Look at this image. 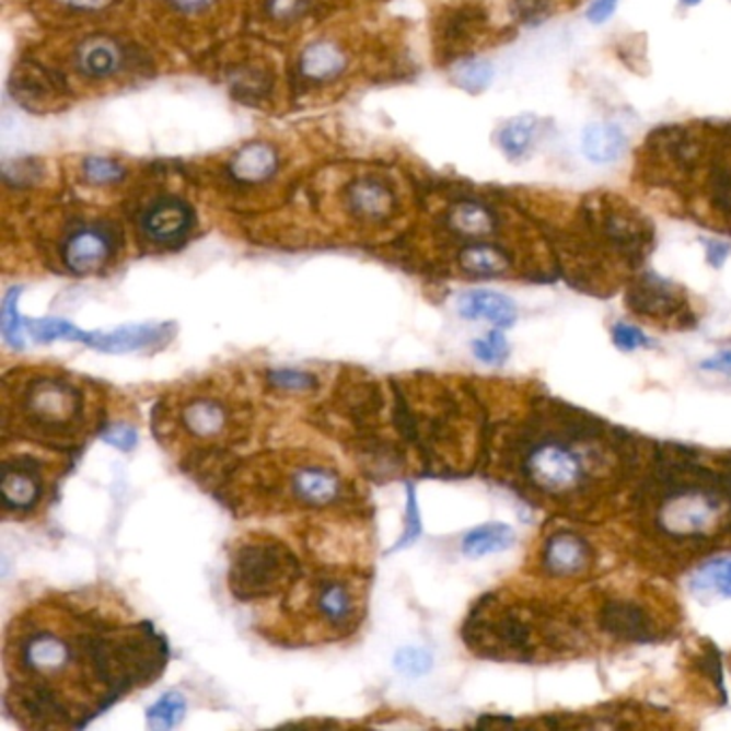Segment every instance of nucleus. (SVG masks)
Returning <instances> with one entry per match:
<instances>
[{
  "instance_id": "obj_1",
  "label": "nucleus",
  "mask_w": 731,
  "mask_h": 731,
  "mask_svg": "<svg viewBox=\"0 0 731 731\" xmlns=\"http://www.w3.org/2000/svg\"><path fill=\"white\" fill-rule=\"evenodd\" d=\"M56 618L60 628L48 627L44 614H28L7 635V701H15V715L28 719V728H60L69 680H89L109 706L165 665V646L151 627H114L80 610H69V628H62L60 610Z\"/></svg>"
},
{
  "instance_id": "obj_2",
  "label": "nucleus",
  "mask_w": 731,
  "mask_h": 731,
  "mask_svg": "<svg viewBox=\"0 0 731 731\" xmlns=\"http://www.w3.org/2000/svg\"><path fill=\"white\" fill-rule=\"evenodd\" d=\"M4 422L31 440L69 446L86 433V395L71 375L33 371L15 388L4 384Z\"/></svg>"
},
{
  "instance_id": "obj_3",
  "label": "nucleus",
  "mask_w": 731,
  "mask_h": 731,
  "mask_svg": "<svg viewBox=\"0 0 731 731\" xmlns=\"http://www.w3.org/2000/svg\"><path fill=\"white\" fill-rule=\"evenodd\" d=\"M299 577V560L292 549L268 536L254 534L232 552L228 583L239 601H260L290 588Z\"/></svg>"
},
{
  "instance_id": "obj_4",
  "label": "nucleus",
  "mask_w": 731,
  "mask_h": 731,
  "mask_svg": "<svg viewBox=\"0 0 731 731\" xmlns=\"http://www.w3.org/2000/svg\"><path fill=\"white\" fill-rule=\"evenodd\" d=\"M596 627L623 643H652L663 637L657 607L637 594L607 596L596 612Z\"/></svg>"
},
{
  "instance_id": "obj_5",
  "label": "nucleus",
  "mask_w": 731,
  "mask_h": 731,
  "mask_svg": "<svg viewBox=\"0 0 731 731\" xmlns=\"http://www.w3.org/2000/svg\"><path fill=\"white\" fill-rule=\"evenodd\" d=\"M361 599V583L352 581L350 577H320L312 585V601L317 620L322 623V627L337 635L357 630L363 616Z\"/></svg>"
},
{
  "instance_id": "obj_6",
  "label": "nucleus",
  "mask_w": 731,
  "mask_h": 731,
  "mask_svg": "<svg viewBox=\"0 0 731 731\" xmlns=\"http://www.w3.org/2000/svg\"><path fill=\"white\" fill-rule=\"evenodd\" d=\"M627 305L635 314L652 322H668L672 326L695 324L688 301L678 286L652 272L639 275L628 286Z\"/></svg>"
},
{
  "instance_id": "obj_7",
  "label": "nucleus",
  "mask_w": 731,
  "mask_h": 731,
  "mask_svg": "<svg viewBox=\"0 0 731 731\" xmlns=\"http://www.w3.org/2000/svg\"><path fill=\"white\" fill-rule=\"evenodd\" d=\"M538 560L543 573L549 577H581L592 569L594 549L579 532L571 527H558L545 538Z\"/></svg>"
},
{
  "instance_id": "obj_8",
  "label": "nucleus",
  "mask_w": 731,
  "mask_h": 731,
  "mask_svg": "<svg viewBox=\"0 0 731 731\" xmlns=\"http://www.w3.org/2000/svg\"><path fill=\"white\" fill-rule=\"evenodd\" d=\"M2 507L7 513H28L44 498L42 464L33 457H15L2 462L0 478Z\"/></svg>"
},
{
  "instance_id": "obj_9",
  "label": "nucleus",
  "mask_w": 731,
  "mask_h": 731,
  "mask_svg": "<svg viewBox=\"0 0 731 731\" xmlns=\"http://www.w3.org/2000/svg\"><path fill=\"white\" fill-rule=\"evenodd\" d=\"M181 427L192 440L198 442H217L230 438L234 433V417L230 406L217 397L198 393L181 408Z\"/></svg>"
},
{
  "instance_id": "obj_10",
  "label": "nucleus",
  "mask_w": 731,
  "mask_h": 731,
  "mask_svg": "<svg viewBox=\"0 0 731 731\" xmlns=\"http://www.w3.org/2000/svg\"><path fill=\"white\" fill-rule=\"evenodd\" d=\"M288 489L294 502L312 509H324L344 498L346 483L339 472L320 462H305L290 472Z\"/></svg>"
},
{
  "instance_id": "obj_11",
  "label": "nucleus",
  "mask_w": 731,
  "mask_h": 731,
  "mask_svg": "<svg viewBox=\"0 0 731 731\" xmlns=\"http://www.w3.org/2000/svg\"><path fill=\"white\" fill-rule=\"evenodd\" d=\"M172 337L170 324H136V326H123L114 328L109 333H84L82 344H89L95 350L109 352V355H123V352H136V350H151L159 348Z\"/></svg>"
},
{
  "instance_id": "obj_12",
  "label": "nucleus",
  "mask_w": 731,
  "mask_h": 731,
  "mask_svg": "<svg viewBox=\"0 0 731 731\" xmlns=\"http://www.w3.org/2000/svg\"><path fill=\"white\" fill-rule=\"evenodd\" d=\"M112 256V239L100 228H82L69 236L62 247L65 266L76 275H89L104 266Z\"/></svg>"
},
{
  "instance_id": "obj_13",
  "label": "nucleus",
  "mask_w": 731,
  "mask_h": 731,
  "mask_svg": "<svg viewBox=\"0 0 731 731\" xmlns=\"http://www.w3.org/2000/svg\"><path fill=\"white\" fill-rule=\"evenodd\" d=\"M457 308L466 320L483 317L491 322L496 328H509L518 320L515 303L509 297L491 290H472L462 294Z\"/></svg>"
},
{
  "instance_id": "obj_14",
  "label": "nucleus",
  "mask_w": 731,
  "mask_h": 731,
  "mask_svg": "<svg viewBox=\"0 0 731 731\" xmlns=\"http://www.w3.org/2000/svg\"><path fill=\"white\" fill-rule=\"evenodd\" d=\"M192 225V212L178 200H163L142 217V230L158 243L181 241Z\"/></svg>"
},
{
  "instance_id": "obj_15",
  "label": "nucleus",
  "mask_w": 731,
  "mask_h": 731,
  "mask_svg": "<svg viewBox=\"0 0 731 731\" xmlns=\"http://www.w3.org/2000/svg\"><path fill=\"white\" fill-rule=\"evenodd\" d=\"M460 266L466 275L487 279V277H504L507 272H511L513 260L507 252H502L496 245L474 243L462 250Z\"/></svg>"
},
{
  "instance_id": "obj_16",
  "label": "nucleus",
  "mask_w": 731,
  "mask_h": 731,
  "mask_svg": "<svg viewBox=\"0 0 731 731\" xmlns=\"http://www.w3.org/2000/svg\"><path fill=\"white\" fill-rule=\"evenodd\" d=\"M581 149L585 158L594 163H612L625 153L627 149V138L616 125H590L583 131L581 138Z\"/></svg>"
},
{
  "instance_id": "obj_17",
  "label": "nucleus",
  "mask_w": 731,
  "mask_h": 731,
  "mask_svg": "<svg viewBox=\"0 0 731 731\" xmlns=\"http://www.w3.org/2000/svg\"><path fill=\"white\" fill-rule=\"evenodd\" d=\"M515 538H518V534L511 525H507V523H485V525L474 527L464 536L462 549L471 558H480V556L507 552L509 547H513Z\"/></svg>"
},
{
  "instance_id": "obj_18",
  "label": "nucleus",
  "mask_w": 731,
  "mask_h": 731,
  "mask_svg": "<svg viewBox=\"0 0 731 731\" xmlns=\"http://www.w3.org/2000/svg\"><path fill=\"white\" fill-rule=\"evenodd\" d=\"M348 205L359 217L378 221V219H384L393 212V196L378 181L366 178V181H359L350 189Z\"/></svg>"
},
{
  "instance_id": "obj_19",
  "label": "nucleus",
  "mask_w": 731,
  "mask_h": 731,
  "mask_svg": "<svg viewBox=\"0 0 731 731\" xmlns=\"http://www.w3.org/2000/svg\"><path fill=\"white\" fill-rule=\"evenodd\" d=\"M78 67L91 78H107L120 67V50L109 39L93 37L80 46Z\"/></svg>"
},
{
  "instance_id": "obj_20",
  "label": "nucleus",
  "mask_w": 731,
  "mask_h": 731,
  "mask_svg": "<svg viewBox=\"0 0 731 731\" xmlns=\"http://www.w3.org/2000/svg\"><path fill=\"white\" fill-rule=\"evenodd\" d=\"M449 225L460 236L483 239L496 230V217L478 202H460L449 212Z\"/></svg>"
},
{
  "instance_id": "obj_21",
  "label": "nucleus",
  "mask_w": 731,
  "mask_h": 731,
  "mask_svg": "<svg viewBox=\"0 0 731 731\" xmlns=\"http://www.w3.org/2000/svg\"><path fill=\"white\" fill-rule=\"evenodd\" d=\"M277 167V155L268 144L254 142L245 147L234 161H232V174L245 183H258L268 178Z\"/></svg>"
},
{
  "instance_id": "obj_22",
  "label": "nucleus",
  "mask_w": 731,
  "mask_h": 731,
  "mask_svg": "<svg viewBox=\"0 0 731 731\" xmlns=\"http://www.w3.org/2000/svg\"><path fill=\"white\" fill-rule=\"evenodd\" d=\"M344 65L346 56L330 42H317L301 58V71L312 80H330L344 71Z\"/></svg>"
},
{
  "instance_id": "obj_23",
  "label": "nucleus",
  "mask_w": 731,
  "mask_h": 731,
  "mask_svg": "<svg viewBox=\"0 0 731 731\" xmlns=\"http://www.w3.org/2000/svg\"><path fill=\"white\" fill-rule=\"evenodd\" d=\"M693 590L697 594H708V596H731V560L730 558H719L710 560L699 571L693 575L691 581Z\"/></svg>"
},
{
  "instance_id": "obj_24",
  "label": "nucleus",
  "mask_w": 731,
  "mask_h": 731,
  "mask_svg": "<svg viewBox=\"0 0 731 731\" xmlns=\"http://www.w3.org/2000/svg\"><path fill=\"white\" fill-rule=\"evenodd\" d=\"M26 330L42 344H50L56 339H69V341H82L84 330L73 326L67 320L58 317H44V320H24Z\"/></svg>"
},
{
  "instance_id": "obj_25",
  "label": "nucleus",
  "mask_w": 731,
  "mask_h": 731,
  "mask_svg": "<svg viewBox=\"0 0 731 731\" xmlns=\"http://www.w3.org/2000/svg\"><path fill=\"white\" fill-rule=\"evenodd\" d=\"M185 699L181 693H165L158 704L149 710V728L153 730H172L176 728L185 717Z\"/></svg>"
},
{
  "instance_id": "obj_26",
  "label": "nucleus",
  "mask_w": 731,
  "mask_h": 731,
  "mask_svg": "<svg viewBox=\"0 0 731 731\" xmlns=\"http://www.w3.org/2000/svg\"><path fill=\"white\" fill-rule=\"evenodd\" d=\"M20 292H22L20 288L9 290L7 297H4V303H2V335H4V341L15 350L24 348V337H22L24 320L20 317V312H18Z\"/></svg>"
},
{
  "instance_id": "obj_27",
  "label": "nucleus",
  "mask_w": 731,
  "mask_h": 731,
  "mask_svg": "<svg viewBox=\"0 0 731 731\" xmlns=\"http://www.w3.org/2000/svg\"><path fill=\"white\" fill-rule=\"evenodd\" d=\"M509 341L507 337L496 328L489 330L485 337L472 341V352L478 361L487 363V366H502L509 359Z\"/></svg>"
},
{
  "instance_id": "obj_28",
  "label": "nucleus",
  "mask_w": 731,
  "mask_h": 731,
  "mask_svg": "<svg viewBox=\"0 0 731 731\" xmlns=\"http://www.w3.org/2000/svg\"><path fill=\"white\" fill-rule=\"evenodd\" d=\"M532 134H534V120L532 118H518V120L509 123L502 129V136H500V144H502L504 153L511 155V158H522L523 153L527 151V147L532 144Z\"/></svg>"
},
{
  "instance_id": "obj_29",
  "label": "nucleus",
  "mask_w": 731,
  "mask_h": 731,
  "mask_svg": "<svg viewBox=\"0 0 731 731\" xmlns=\"http://www.w3.org/2000/svg\"><path fill=\"white\" fill-rule=\"evenodd\" d=\"M268 382L286 393H308L317 386L314 373L299 369H272L268 371Z\"/></svg>"
},
{
  "instance_id": "obj_30",
  "label": "nucleus",
  "mask_w": 731,
  "mask_h": 731,
  "mask_svg": "<svg viewBox=\"0 0 731 731\" xmlns=\"http://www.w3.org/2000/svg\"><path fill=\"white\" fill-rule=\"evenodd\" d=\"M455 80L466 91H483L491 80V67L485 60H468L455 71Z\"/></svg>"
},
{
  "instance_id": "obj_31",
  "label": "nucleus",
  "mask_w": 731,
  "mask_h": 731,
  "mask_svg": "<svg viewBox=\"0 0 731 731\" xmlns=\"http://www.w3.org/2000/svg\"><path fill=\"white\" fill-rule=\"evenodd\" d=\"M395 668L406 676H422L431 670V654L420 648H404L395 657Z\"/></svg>"
},
{
  "instance_id": "obj_32",
  "label": "nucleus",
  "mask_w": 731,
  "mask_h": 731,
  "mask_svg": "<svg viewBox=\"0 0 731 731\" xmlns=\"http://www.w3.org/2000/svg\"><path fill=\"white\" fill-rule=\"evenodd\" d=\"M84 174L89 181L104 185V183L118 181L123 176V167L114 163L112 159L89 158L84 161Z\"/></svg>"
},
{
  "instance_id": "obj_33",
  "label": "nucleus",
  "mask_w": 731,
  "mask_h": 731,
  "mask_svg": "<svg viewBox=\"0 0 731 731\" xmlns=\"http://www.w3.org/2000/svg\"><path fill=\"white\" fill-rule=\"evenodd\" d=\"M612 339L623 352H633L639 348H650V339L633 324L620 322L612 328Z\"/></svg>"
},
{
  "instance_id": "obj_34",
  "label": "nucleus",
  "mask_w": 731,
  "mask_h": 731,
  "mask_svg": "<svg viewBox=\"0 0 731 731\" xmlns=\"http://www.w3.org/2000/svg\"><path fill=\"white\" fill-rule=\"evenodd\" d=\"M420 534V515H418L417 507V491L413 485H408V515H406V532L404 536L399 538V543L393 547L395 549H404L408 547L413 541H417V536Z\"/></svg>"
},
{
  "instance_id": "obj_35",
  "label": "nucleus",
  "mask_w": 731,
  "mask_h": 731,
  "mask_svg": "<svg viewBox=\"0 0 731 731\" xmlns=\"http://www.w3.org/2000/svg\"><path fill=\"white\" fill-rule=\"evenodd\" d=\"M104 440L120 451H131L138 444V431L127 425H114L104 431Z\"/></svg>"
},
{
  "instance_id": "obj_36",
  "label": "nucleus",
  "mask_w": 731,
  "mask_h": 731,
  "mask_svg": "<svg viewBox=\"0 0 731 731\" xmlns=\"http://www.w3.org/2000/svg\"><path fill=\"white\" fill-rule=\"evenodd\" d=\"M552 9V0H515L513 11L522 22H541Z\"/></svg>"
},
{
  "instance_id": "obj_37",
  "label": "nucleus",
  "mask_w": 731,
  "mask_h": 731,
  "mask_svg": "<svg viewBox=\"0 0 731 731\" xmlns=\"http://www.w3.org/2000/svg\"><path fill=\"white\" fill-rule=\"evenodd\" d=\"M303 9V0H268V11L277 20L297 18Z\"/></svg>"
},
{
  "instance_id": "obj_38",
  "label": "nucleus",
  "mask_w": 731,
  "mask_h": 731,
  "mask_svg": "<svg viewBox=\"0 0 731 731\" xmlns=\"http://www.w3.org/2000/svg\"><path fill=\"white\" fill-rule=\"evenodd\" d=\"M618 7V0H594L588 9V18L594 22V24H601L605 20H610L614 15Z\"/></svg>"
},
{
  "instance_id": "obj_39",
  "label": "nucleus",
  "mask_w": 731,
  "mask_h": 731,
  "mask_svg": "<svg viewBox=\"0 0 731 731\" xmlns=\"http://www.w3.org/2000/svg\"><path fill=\"white\" fill-rule=\"evenodd\" d=\"M701 367L708 369V371H719V373L730 375L731 378V352H721V355H717L715 359L704 361Z\"/></svg>"
},
{
  "instance_id": "obj_40",
  "label": "nucleus",
  "mask_w": 731,
  "mask_h": 731,
  "mask_svg": "<svg viewBox=\"0 0 731 731\" xmlns=\"http://www.w3.org/2000/svg\"><path fill=\"white\" fill-rule=\"evenodd\" d=\"M728 254H730V247H728V245L712 243V245L708 247V258H710V264H715V266H721L723 260L728 258Z\"/></svg>"
},
{
  "instance_id": "obj_41",
  "label": "nucleus",
  "mask_w": 731,
  "mask_h": 731,
  "mask_svg": "<svg viewBox=\"0 0 731 731\" xmlns=\"http://www.w3.org/2000/svg\"><path fill=\"white\" fill-rule=\"evenodd\" d=\"M67 2L80 9H102L109 0H67Z\"/></svg>"
},
{
  "instance_id": "obj_42",
  "label": "nucleus",
  "mask_w": 731,
  "mask_h": 731,
  "mask_svg": "<svg viewBox=\"0 0 731 731\" xmlns=\"http://www.w3.org/2000/svg\"><path fill=\"white\" fill-rule=\"evenodd\" d=\"M176 7H183V9H200L205 4H209L210 0H172Z\"/></svg>"
},
{
  "instance_id": "obj_43",
  "label": "nucleus",
  "mask_w": 731,
  "mask_h": 731,
  "mask_svg": "<svg viewBox=\"0 0 731 731\" xmlns=\"http://www.w3.org/2000/svg\"><path fill=\"white\" fill-rule=\"evenodd\" d=\"M684 2H686V4H697L699 0H684Z\"/></svg>"
}]
</instances>
